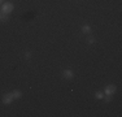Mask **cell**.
Segmentation results:
<instances>
[{
  "label": "cell",
  "instance_id": "6da1fadb",
  "mask_svg": "<svg viewBox=\"0 0 122 117\" xmlns=\"http://www.w3.org/2000/svg\"><path fill=\"white\" fill-rule=\"evenodd\" d=\"M13 9H14V5L10 1H7V3H3L1 4V12H4V13L10 14L13 12Z\"/></svg>",
  "mask_w": 122,
  "mask_h": 117
},
{
  "label": "cell",
  "instance_id": "7a4b0ae2",
  "mask_svg": "<svg viewBox=\"0 0 122 117\" xmlns=\"http://www.w3.org/2000/svg\"><path fill=\"white\" fill-rule=\"evenodd\" d=\"M13 100H14V98H13L12 92H8V94H4V96H3V99H1L3 104H5V105L10 104V103H12Z\"/></svg>",
  "mask_w": 122,
  "mask_h": 117
},
{
  "label": "cell",
  "instance_id": "3957f363",
  "mask_svg": "<svg viewBox=\"0 0 122 117\" xmlns=\"http://www.w3.org/2000/svg\"><path fill=\"white\" fill-rule=\"evenodd\" d=\"M116 90H117V87H116L114 85H109V86L105 87L104 94H105V95H113V94L116 92Z\"/></svg>",
  "mask_w": 122,
  "mask_h": 117
},
{
  "label": "cell",
  "instance_id": "277c9868",
  "mask_svg": "<svg viewBox=\"0 0 122 117\" xmlns=\"http://www.w3.org/2000/svg\"><path fill=\"white\" fill-rule=\"evenodd\" d=\"M62 77L65 78V80H73V77H74L73 70H70V69H65V70L62 72Z\"/></svg>",
  "mask_w": 122,
  "mask_h": 117
},
{
  "label": "cell",
  "instance_id": "5b68a950",
  "mask_svg": "<svg viewBox=\"0 0 122 117\" xmlns=\"http://www.w3.org/2000/svg\"><path fill=\"white\" fill-rule=\"evenodd\" d=\"M8 20H9V14L0 11V21H1V22H7Z\"/></svg>",
  "mask_w": 122,
  "mask_h": 117
},
{
  "label": "cell",
  "instance_id": "8992f818",
  "mask_svg": "<svg viewBox=\"0 0 122 117\" xmlns=\"http://www.w3.org/2000/svg\"><path fill=\"white\" fill-rule=\"evenodd\" d=\"M12 95H13L14 99H20V98L22 96V92L20 91V90H14V91L12 92Z\"/></svg>",
  "mask_w": 122,
  "mask_h": 117
},
{
  "label": "cell",
  "instance_id": "52a82bcc",
  "mask_svg": "<svg viewBox=\"0 0 122 117\" xmlns=\"http://www.w3.org/2000/svg\"><path fill=\"white\" fill-rule=\"evenodd\" d=\"M82 31L85 34H88L90 31H91V26H90V25H83L82 26Z\"/></svg>",
  "mask_w": 122,
  "mask_h": 117
},
{
  "label": "cell",
  "instance_id": "ba28073f",
  "mask_svg": "<svg viewBox=\"0 0 122 117\" xmlns=\"http://www.w3.org/2000/svg\"><path fill=\"white\" fill-rule=\"evenodd\" d=\"M104 101H105V103H109V101H112V95H105V94H104Z\"/></svg>",
  "mask_w": 122,
  "mask_h": 117
},
{
  "label": "cell",
  "instance_id": "9c48e42d",
  "mask_svg": "<svg viewBox=\"0 0 122 117\" xmlns=\"http://www.w3.org/2000/svg\"><path fill=\"white\" fill-rule=\"evenodd\" d=\"M95 96H96L97 99H103L104 98V92L103 91H97L96 94H95Z\"/></svg>",
  "mask_w": 122,
  "mask_h": 117
},
{
  "label": "cell",
  "instance_id": "30bf717a",
  "mask_svg": "<svg viewBox=\"0 0 122 117\" xmlns=\"http://www.w3.org/2000/svg\"><path fill=\"white\" fill-rule=\"evenodd\" d=\"M87 42H88L90 44H94V43H95V38L94 37H88V38H87Z\"/></svg>",
  "mask_w": 122,
  "mask_h": 117
},
{
  "label": "cell",
  "instance_id": "8fae6325",
  "mask_svg": "<svg viewBox=\"0 0 122 117\" xmlns=\"http://www.w3.org/2000/svg\"><path fill=\"white\" fill-rule=\"evenodd\" d=\"M25 57H26V58H30V57H31V52H30V51H26Z\"/></svg>",
  "mask_w": 122,
  "mask_h": 117
},
{
  "label": "cell",
  "instance_id": "7c38bea8",
  "mask_svg": "<svg viewBox=\"0 0 122 117\" xmlns=\"http://www.w3.org/2000/svg\"><path fill=\"white\" fill-rule=\"evenodd\" d=\"M1 3H3V0H0V5H1Z\"/></svg>",
  "mask_w": 122,
  "mask_h": 117
}]
</instances>
